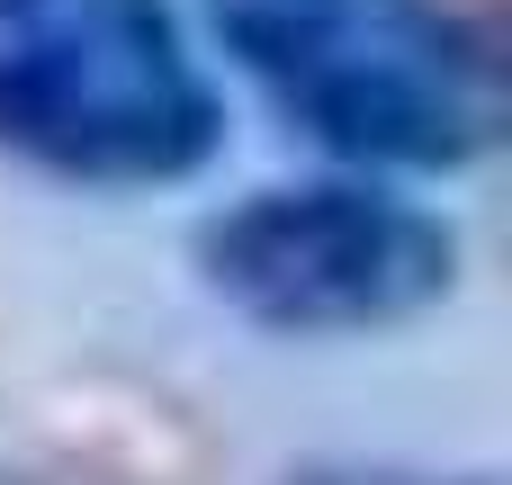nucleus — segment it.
<instances>
[{"mask_svg": "<svg viewBox=\"0 0 512 485\" xmlns=\"http://www.w3.org/2000/svg\"><path fill=\"white\" fill-rule=\"evenodd\" d=\"M198 27L333 171L450 180L512 126L504 45L459 0H198Z\"/></svg>", "mask_w": 512, "mask_h": 485, "instance_id": "nucleus-1", "label": "nucleus"}, {"mask_svg": "<svg viewBox=\"0 0 512 485\" xmlns=\"http://www.w3.org/2000/svg\"><path fill=\"white\" fill-rule=\"evenodd\" d=\"M0 153L36 180L135 198L225 153L216 72L171 0H0Z\"/></svg>", "mask_w": 512, "mask_h": 485, "instance_id": "nucleus-2", "label": "nucleus"}, {"mask_svg": "<svg viewBox=\"0 0 512 485\" xmlns=\"http://www.w3.org/2000/svg\"><path fill=\"white\" fill-rule=\"evenodd\" d=\"M459 225L405 198L378 171L270 180L198 216L189 270L198 288L279 342H369L405 333L459 288Z\"/></svg>", "mask_w": 512, "mask_h": 485, "instance_id": "nucleus-3", "label": "nucleus"}, {"mask_svg": "<svg viewBox=\"0 0 512 485\" xmlns=\"http://www.w3.org/2000/svg\"><path fill=\"white\" fill-rule=\"evenodd\" d=\"M279 485H504L495 468H414V459H315Z\"/></svg>", "mask_w": 512, "mask_h": 485, "instance_id": "nucleus-4", "label": "nucleus"}, {"mask_svg": "<svg viewBox=\"0 0 512 485\" xmlns=\"http://www.w3.org/2000/svg\"><path fill=\"white\" fill-rule=\"evenodd\" d=\"M0 485H36V477H9V468H0Z\"/></svg>", "mask_w": 512, "mask_h": 485, "instance_id": "nucleus-5", "label": "nucleus"}]
</instances>
